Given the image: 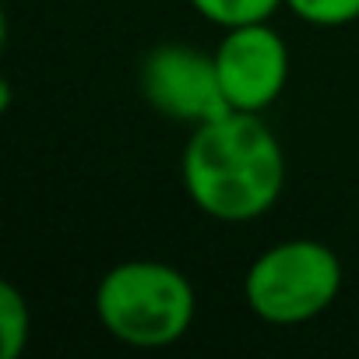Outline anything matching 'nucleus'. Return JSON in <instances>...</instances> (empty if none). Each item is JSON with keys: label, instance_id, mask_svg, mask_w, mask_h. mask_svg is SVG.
Instances as JSON below:
<instances>
[{"label": "nucleus", "instance_id": "6", "mask_svg": "<svg viewBox=\"0 0 359 359\" xmlns=\"http://www.w3.org/2000/svg\"><path fill=\"white\" fill-rule=\"evenodd\" d=\"M285 0H191V8L219 25L222 32L226 29H236V25H254V22H268Z\"/></svg>", "mask_w": 359, "mask_h": 359}, {"label": "nucleus", "instance_id": "5", "mask_svg": "<svg viewBox=\"0 0 359 359\" xmlns=\"http://www.w3.org/2000/svg\"><path fill=\"white\" fill-rule=\"evenodd\" d=\"M215 67L233 109L264 113L289 81V46L268 22L236 25L219 39Z\"/></svg>", "mask_w": 359, "mask_h": 359}, {"label": "nucleus", "instance_id": "1", "mask_svg": "<svg viewBox=\"0 0 359 359\" xmlns=\"http://www.w3.org/2000/svg\"><path fill=\"white\" fill-rule=\"evenodd\" d=\"M180 172L187 198L208 219L254 222L285 187V151L261 113L229 109L194 127Z\"/></svg>", "mask_w": 359, "mask_h": 359}, {"label": "nucleus", "instance_id": "7", "mask_svg": "<svg viewBox=\"0 0 359 359\" xmlns=\"http://www.w3.org/2000/svg\"><path fill=\"white\" fill-rule=\"evenodd\" d=\"M29 303L15 285H0V355L18 359L22 348L29 345Z\"/></svg>", "mask_w": 359, "mask_h": 359}, {"label": "nucleus", "instance_id": "2", "mask_svg": "<svg viewBox=\"0 0 359 359\" xmlns=\"http://www.w3.org/2000/svg\"><path fill=\"white\" fill-rule=\"evenodd\" d=\"M198 313L191 278L165 261H123L99 278L95 317L123 345L162 348L180 341Z\"/></svg>", "mask_w": 359, "mask_h": 359}, {"label": "nucleus", "instance_id": "8", "mask_svg": "<svg viewBox=\"0 0 359 359\" xmlns=\"http://www.w3.org/2000/svg\"><path fill=\"white\" fill-rule=\"evenodd\" d=\"M285 8L313 29H341L359 18V0H285Z\"/></svg>", "mask_w": 359, "mask_h": 359}, {"label": "nucleus", "instance_id": "4", "mask_svg": "<svg viewBox=\"0 0 359 359\" xmlns=\"http://www.w3.org/2000/svg\"><path fill=\"white\" fill-rule=\"evenodd\" d=\"M141 92L155 113L191 127L219 120L233 109L219 81L215 53H201L187 43H162L144 57Z\"/></svg>", "mask_w": 359, "mask_h": 359}, {"label": "nucleus", "instance_id": "3", "mask_svg": "<svg viewBox=\"0 0 359 359\" xmlns=\"http://www.w3.org/2000/svg\"><path fill=\"white\" fill-rule=\"evenodd\" d=\"M341 292V261L317 240H285L268 247L243 275L247 306L278 327L320 317Z\"/></svg>", "mask_w": 359, "mask_h": 359}]
</instances>
